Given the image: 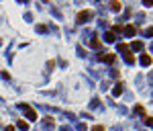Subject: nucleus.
<instances>
[{
	"label": "nucleus",
	"mask_w": 153,
	"mask_h": 131,
	"mask_svg": "<svg viewBox=\"0 0 153 131\" xmlns=\"http://www.w3.org/2000/svg\"><path fill=\"white\" fill-rule=\"evenodd\" d=\"M21 109H23V113H25V117L29 121H37V111H33L27 102H21Z\"/></svg>",
	"instance_id": "nucleus-1"
},
{
	"label": "nucleus",
	"mask_w": 153,
	"mask_h": 131,
	"mask_svg": "<svg viewBox=\"0 0 153 131\" xmlns=\"http://www.w3.org/2000/svg\"><path fill=\"white\" fill-rule=\"evenodd\" d=\"M110 8H112V10H120L122 4H120V2H110Z\"/></svg>",
	"instance_id": "nucleus-12"
},
{
	"label": "nucleus",
	"mask_w": 153,
	"mask_h": 131,
	"mask_svg": "<svg viewBox=\"0 0 153 131\" xmlns=\"http://www.w3.org/2000/svg\"><path fill=\"white\" fill-rule=\"evenodd\" d=\"M98 59H102V62H106V64H112V62L116 59V55L115 53H100Z\"/></svg>",
	"instance_id": "nucleus-3"
},
{
	"label": "nucleus",
	"mask_w": 153,
	"mask_h": 131,
	"mask_svg": "<svg viewBox=\"0 0 153 131\" xmlns=\"http://www.w3.org/2000/svg\"><path fill=\"white\" fill-rule=\"evenodd\" d=\"M125 59H127V64H135V57L131 53H125Z\"/></svg>",
	"instance_id": "nucleus-13"
},
{
	"label": "nucleus",
	"mask_w": 153,
	"mask_h": 131,
	"mask_svg": "<svg viewBox=\"0 0 153 131\" xmlns=\"http://www.w3.org/2000/svg\"><path fill=\"white\" fill-rule=\"evenodd\" d=\"M147 35H149V37L153 35V27H149V29H147Z\"/></svg>",
	"instance_id": "nucleus-19"
},
{
	"label": "nucleus",
	"mask_w": 153,
	"mask_h": 131,
	"mask_svg": "<svg viewBox=\"0 0 153 131\" xmlns=\"http://www.w3.org/2000/svg\"><path fill=\"white\" fill-rule=\"evenodd\" d=\"M4 131H14V127H12V125H8V127H6Z\"/></svg>",
	"instance_id": "nucleus-20"
},
{
	"label": "nucleus",
	"mask_w": 153,
	"mask_h": 131,
	"mask_svg": "<svg viewBox=\"0 0 153 131\" xmlns=\"http://www.w3.org/2000/svg\"><path fill=\"white\" fill-rule=\"evenodd\" d=\"M118 51H122V53H131V49H129V45L127 43H118Z\"/></svg>",
	"instance_id": "nucleus-9"
},
{
	"label": "nucleus",
	"mask_w": 153,
	"mask_h": 131,
	"mask_svg": "<svg viewBox=\"0 0 153 131\" xmlns=\"http://www.w3.org/2000/svg\"><path fill=\"white\" fill-rule=\"evenodd\" d=\"M147 125H149V127H153V117H147Z\"/></svg>",
	"instance_id": "nucleus-17"
},
{
	"label": "nucleus",
	"mask_w": 153,
	"mask_h": 131,
	"mask_svg": "<svg viewBox=\"0 0 153 131\" xmlns=\"http://www.w3.org/2000/svg\"><path fill=\"white\" fill-rule=\"evenodd\" d=\"M129 49H133V51H141V49H143V41H133Z\"/></svg>",
	"instance_id": "nucleus-6"
},
{
	"label": "nucleus",
	"mask_w": 153,
	"mask_h": 131,
	"mask_svg": "<svg viewBox=\"0 0 153 131\" xmlns=\"http://www.w3.org/2000/svg\"><path fill=\"white\" fill-rule=\"evenodd\" d=\"M16 127H19V129H23V131H27V129H29V123H27V121H19V123H16Z\"/></svg>",
	"instance_id": "nucleus-11"
},
{
	"label": "nucleus",
	"mask_w": 153,
	"mask_h": 131,
	"mask_svg": "<svg viewBox=\"0 0 153 131\" xmlns=\"http://www.w3.org/2000/svg\"><path fill=\"white\" fill-rule=\"evenodd\" d=\"M122 31H125V35H127V37H135V33H137V27H135V25H127Z\"/></svg>",
	"instance_id": "nucleus-4"
},
{
	"label": "nucleus",
	"mask_w": 153,
	"mask_h": 131,
	"mask_svg": "<svg viewBox=\"0 0 153 131\" xmlns=\"http://www.w3.org/2000/svg\"><path fill=\"white\" fill-rule=\"evenodd\" d=\"M92 131H104V127H102V125H96V127H94Z\"/></svg>",
	"instance_id": "nucleus-18"
},
{
	"label": "nucleus",
	"mask_w": 153,
	"mask_h": 131,
	"mask_svg": "<svg viewBox=\"0 0 153 131\" xmlns=\"http://www.w3.org/2000/svg\"><path fill=\"white\" fill-rule=\"evenodd\" d=\"M90 45H92V47H98V45H100V41H98V39H96V37H94V39H92V41H90Z\"/></svg>",
	"instance_id": "nucleus-14"
},
{
	"label": "nucleus",
	"mask_w": 153,
	"mask_h": 131,
	"mask_svg": "<svg viewBox=\"0 0 153 131\" xmlns=\"http://www.w3.org/2000/svg\"><path fill=\"white\" fill-rule=\"evenodd\" d=\"M112 94H115V96L122 94V84H120V82H118V84H115V88H112Z\"/></svg>",
	"instance_id": "nucleus-7"
},
{
	"label": "nucleus",
	"mask_w": 153,
	"mask_h": 131,
	"mask_svg": "<svg viewBox=\"0 0 153 131\" xmlns=\"http://www.w3.org/2000/svg\"><path fill=\"white\" fill-rule=\"evenodd\" d=\"M90 19H92V10H82L78 14V23H88Z\"/></svg>",
	"instance_id": "nucleus-2"
},
{
	"label": "nucleus",
	"mask_w": 153,
	"mask_h": 131,
	"mask_svg": "<svg viewBox=\"0 0 153 131\" xmlns=\"http://www.w3.org/2000/svg\"><path fill=\"white\" fill-rule=\"evenodd\" d=\"M135 113H137L139 117H145V109H143L141 105H137V107H135Z\"/></svg>",
	"instance_id": "nucleus-10"
},
{
	"label": "nucleus",
	"mask_w": 153,
	"mask_h": 131,
	"mask_svg": "<svg viewBox=\"0 0 153 131\" xmlns=\"http://www.w3.org/2000/svg\"><path fill=\"white\" fill-rule=\"evenodd\" d=\"M104 39H106L108 43H112V41H116V35H115V33H112V31H108V33L104 35Z\"/></svg>",
	"instance_id": "nucleus-8"
},
{
	"label": "nucleus",
	"mask_w": 153,
	"mask_h": 131,
	"mask_svg": "<svg viewBox=\"0 0 153 131\" xmlns=\"http://www.w3.org/2000/svg\"><path fill=\"white\" fill-rule=\"evenodd\" d=\"M37 31H39V33H45V31H47V27H45V25H39Z\"/></svg>",
	"instance_id": "nucleus-15"
},
{
	"label": "nucleus",
	"mask_w": 153,
	"mask_h": 131,
	"mask_svg": "<svg viewBox=\"0 0 153 131\" xmlns=\"http://www.w3.org/2000/svg\"><path fill=\"white\" fill-rule=\"evenodd\" d=\"M143 4H145V6H147V8H149V6H153V0H145V2H143Z\"/></svg>",
	"instance_id": "nucleus-16"
},
{
	"label": "nucleus",
	"mask_w": 153,
	"mask_h": 131,
	"mask_svg": "<svg viewBox=\"0 0 153 131\" xmlns=\"http://www.w3.org/2000/svg\"><path fill=\"white\" fill-rule=\"evenodd\" d=\"M139 62H141V66H149V64H151V55H149V53H143V55L139 57Z\"/></svg>",
	"instance_id": "nucleus-5"
}]
</instances>
